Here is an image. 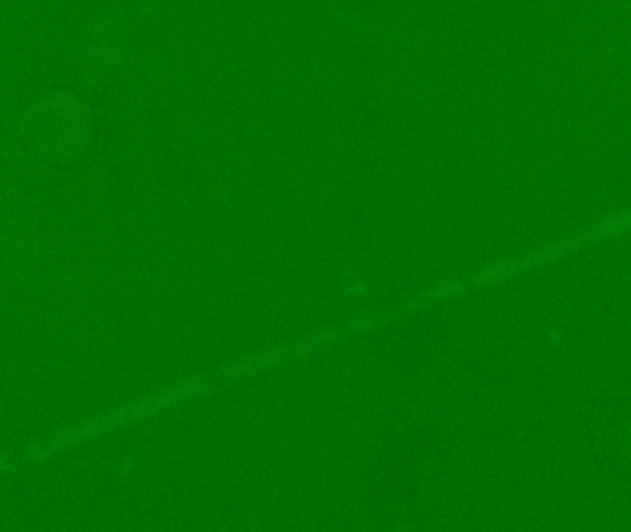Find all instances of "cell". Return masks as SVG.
Segmentation results:
<instances>
[{
	"instance_id": "cell-2",
	"label": "cell",
	"mask_w": 631,
	"mask_h": 532,
	"mask_svg": "<svg viewBox=\"0 0 631 532\" xmlns=\"http://www.w3.org/2000/svg\"><path fill=\"white\" fill-rule=\"evenodd\" d=\"M469 289V283L467 281H461V280H449V281H440L437 283L435 287H431L428 292L420 294L419 298H415L413 302H409L406 305L408 311H413V309H422L426 305H431V303H443V302H450V300H456L460 296H463Z\"/></svg>"
},
{
	"instance_id": "cell-5",
	"label": "cell",
	"mask_w": 631,
	"mask_h": 532,
	"mask_svg": "<svg viewBox=\"0 0 631 532\" xmlns=\"http://www.w3.org/2000/svg\"><path fill=\"white\" fill-rule=\"evenodd\" d=\"M548 341H550L552 344H561V343L564 341V331H563L561 327H552V329L548 331Z\"/></svg>"
},
{
	"instance_id": "cell-4",
	"label": "cell",
	"mask_w": 631,
	"mask_h": 532,
	"mask_svg": "<svg viewBox=\"0 0 631 532\" xmlns=\"http://www.w3.org/2000/svg\"><path fill=\"white\" fill-rule=\"evenodd\" d=\"M374 291L372 283L359 278L356 272H347L345 280H343V292L347 298H365Z\"/></svg>"
},
{
	"instance_id": "cell-1",
	"label": "cell",
	"mask_w": 631,
	"mask_h": 532,
	"mask_svg": "<svg viewBox=\"0 0 631 532\" xmlns=\"http://www.w3.org/2000/svg\"><path fill=\"white\" fill-rule=\"evenodd\" d=\"M210 388V381L208 379H202V377H195V379H189L185 383H180L176 386H171L163 392H158V394H152L145 399H138V402L134 404H129V405H122L120 409L117 411H111L104 416H98V418H93L78 427H73V429H66V431H59L56 435H52L50 438H47L45 442L41 444H30L23 456L28 458V460H36V458H43L50 453H56V451H61V449H66L69 445H75V444H80V442H86L89 438H95L98 435H104L111 429H117V427H122L126 424H132V422H138L141 418H149L152 414H158L161 411H167L171 407H176L180 405L181 402H187V399H193V397H199L202 395L206 390Z\"/></svg>"
},
{
	"instance_id": "cell-3",
	"label": "cell",
	"mask_w": 631,
	"mask_h": 532,
	"mask_svg": "<svg viewBox=\"0 0 631 532\" xmlns=\"http://www.w3.org/2000/svg\"><path fill=\"white\" fill-rule=\"evenodd\" d=\"M627 228H629V211L622 210V211H616V213L605 217L604 220H600L589 233L595 239V242H600V240H607V239L624 235L627 231Z\"/></svg>"
}]
</instances>
